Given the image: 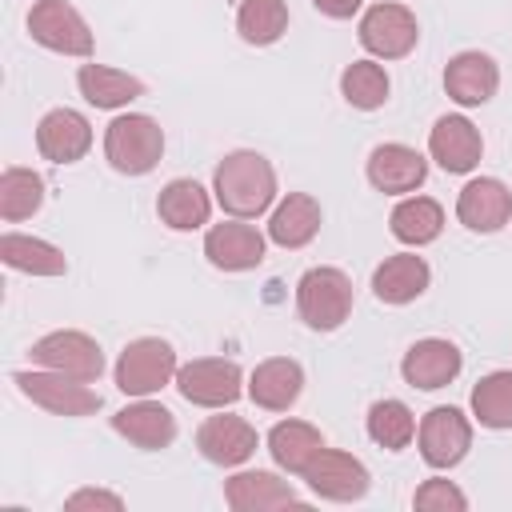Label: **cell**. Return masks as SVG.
Wrapping results in <instances>:
<instances>
[{"label": "cell", "instance_id": "6da1fadb", "mask_svg": "<svg viewBox=\"0 0 512 512\" xmlns=\"http://www.w3.org/2000/svg\"><path fill=\"white\" fill-rule=\"evenodd\" d=\"M212 192L216 204L236 216V220H256L272 208L276 200V168L268 164V156L252 152V148H236L228 152L216 172H212Z\"/></svg>", "mask_w": 512, "mask_h": 512}, {"label": "cell", "instance_id": "7a4b0ae2", "mask_svg": "<svg viewBox=\"0 0 512 512\" xmlns=\"http://www.w3.org/2000/svg\"><path fill=\"white\" fill-rule=\"evenodd\" d=\"M164 156V128L144 112H124L104 128V160L120 176H148Z\"/></svg>", "mask_w": 512, "mask_h": 512}, {"label": "cell", "instance_id": "3957f363", "mask_svg": "<svg viewBox=\"0 0 512 512\" xmlns=\"http://www.w3.org/2000/svg\"><path fill=\"white\" fill-rule=\"evenodd\" d=\"M296 312L312 332H336L352 316V280L348 272L320 264L308 268L296 284Z\"/></svg>", "mask_w": 512, "mask_h": 512}, {"label": "cell", "instance_id": "277c9868", "mask_svg": "<svg viewBox=\"0 0 512 512\" xmlns=\"http://www.w3.org/2000/svg\"><path fill=\"white\" fill-rule=\"evenodd\" d=\"M180 364H176V348L160 336H136L124 344L120 360H116V388L124 396H156L160 388H168L176 380Z\"/></svg>", "mask_w": 512, "mask_h": 512}, {"label": "cell", "instance_id": "5b68a950", "mask_svg": "<svg viewBox=\"0 0 512 512\" xmlns=\"http://www.w3.org/2000/svg\"><path fill=\"white\" fill-rule=\"evenodd\" d=\"M356 36H360V48L372 52L376 60H400V56H408L416 48L420 24H416V12L408 4L380 0L360 16Z\"/></svg>", "mask_w": 512, "mask_h": 512}, {"label": "cell", "instance_id": "8992f818", "mask_svg": "<svg viewBox=\"0 0 512 512\" xmlns=\"http://www.w3.org/2000/svg\"><path fill=\"white\" fill-rule=\"evenodd\" d=\"M176 388L188 404L196 408H228L244 396V372L236 360H224V356H200V360H188L180 364L176 372Z\"/></svg>", "mask_w": 512, "mask_h": 512}, {"label": "cell", "instance_id": "52a82bcc", "mask_svg": "<svg viewBox=\"0 0 512 512\" xmlns=\"http://www.w3.org/2000/svg\"><path fill=\"white\" fill-rule=\"evenodd\" d=\"M16 388L40 404L44 412L52 416H92L100 412V392L88 388V380H76V376H64V372H52V368H40V372H16L12 376Z\"/></svg>", "mask_w": 512, "mask_h": 512}, {"label": "cell", "instance_id": "ba28073f", "mask_svg": "<svg viewBox=\"0 0 512 512\" xmlns=\"http://www.w3.org/2000/svg\"><path fill=\"white\" fill-rule=\"evenodd\" d=\"M416 448H420V460L428 468H456L472 448V420L460 408L440 404V408L420 416Z\"/></svg>", "mask_w": 512, "mask_h": 512}, {"label": "cell", "instance_id": "9c48e42d", "mask_svg": "<svg viewBox=\"0 0 512 512\" xmlns=\"http://www.w3.org/2000/svg\"><path fill=\"white\" fill-rule=\"evenodd\" d=\"M28 36L60 56H92V28L68 0H36L28 12Z\"/></svg>", "mask_w": 512, "mask_h": 512}, {"label": "cell", "instance_id": "30bf717a", "mask_svg": "<svg viewBox=\"0 0 512 512\" xmlns=\"http://www.w3.org/2000/svg\"><path fill=\"white\" fill-rule=\"evenodd\" d=\"M28 356L40 368H52V372H64V376H76V380H88V384L100 380V372H104L100 344L88 332H76V328H56V332L40 336L28 348Z\"/></svg>", "mask_w": 512, "mask_h": 512}, {"label": "cell", "instance_id": "8fae6325", "mask_svg": "<svg viewBox=\"0 0 512 512\" xmlns=\"http://www.w3.org/2000/svg\"><path fill=\"white\" fill-rule=\"evenodd\" d=\"M308 480V488L320 496V500H332V504H348V500H360L372 484L368 468L352 456V452H340V448H320L312 456V464L300 472Z\"/></svg>", "mask_w": 512, "mask_h": 512}, {"label": "cell", "instance_id": "7c38bea8", "mask_svg": "<svg viewBox=\"0 0 512 512\" xmlns=\"http://www.w3.org/2000/svg\"><path fill=\"white\" fill-rule=\"evenodd\" d=\"M204 256L220 272H252L264 264V236L256 224H244L232 216L204 232Z\"/></svg>", "mask_w": 512, "mask_h": 512}, {"label": "cell", "instance_id": "4fadbf2b", "mask_svg": "<svg viewBox=\"0 0 512 512\" xmlns=\"http://www.w3.org/2000/svg\"><path fill=\"white\" fill-rule=\"evenodd\" d=\"M428 156H432L444 172L464 176V172H472V168L480 164V156H484V136H480V128H476L468 116L448 112V116H440V120L432 124V132H428Z\"/></svg>", "mask_w": 512, "mask_h": 512}, {"label": "cell", "instance_id": "5bb4252c", "mask_svg": "<svg viewBox=\"0 0 512 512\" xmlns=\"http://www.w3.org/2000/svg\"><path fill=\"white\" fill-rule=\"evenodd\" d=\"M456 220L468 228V232H480V236H492L500 232L508 220H512V192L504 188V180L496 176H476L460 188L456 196Z\"/></svg>", "mask_w": 512, "mask_h": 512}, {"label": "cell", "instance_id": "9a60e30c", "mask_svg": "<svg viewBox=\"0 0 512 512\" xmlns=\"http://www.w3.org/2000/svg\"><path fill=\"white\" fill-rule=\"evenodd\" d=\"M92 148V124L76 108H52L36 124V152L52 164H76Z\"/></svg>", "mask_w": 512, "mask_h": 512}, {"label": "cell", "instance_id": "2e32d148", "mask_svg": "<svg viewBox=\"0 0 512 512\" xmlns=\"http://www.w3.org/2000/svg\"><path fill=\"white\" fill-rule=\"evenodd\" d=\"M464 368V356L452 340H440V336H428V340H416L404 360H400V376L404 384L420 388V392H436V388H448Z\"/></svg>", "mask_w": 512, "mask_h": 512}, {"label": "cell", "instance_id": "e0dca14e", "mask_svg": "<svg viewBox=\"0 0 512 512\" xmlns=\"http://www.w3.org/2000/svg\"><path fill=\"white\" fill-rule=\"evenodd\" d=\"M500 88V68L488 52H456L444 68V92L448 100H456L460 108H480L496 96Z\"/></svg>", "mask_w": 512, "mask_h": 512}, {"label": "cell", "instance_id": "ac0fdd59", "mask_svg": "<svg viewBox=\"0 0 512 512\" xmlns=\"http://www.w3.org/2000/svg\"><path fill=\"white\" fill-rule=\"evenodd\" d=\"M428 180V160L408 144H376L368 152V184L384 196L416 192Z\"/></svg>", "mask_w": 512, "mask_h": 512}, {"label": "cell", "instance_id": "d6986e66", "mask_svg": "<svg viewBox=\"0 0 512 512\" xmlns=\"http://www.w3.org/2000/svg\"><path fill=\"white\" fill-rule=\"evenodd\" d=\"M260 436L256 428L244 420V416H208L200 428H196V448L208 464H220V468H236L244 464L252 452H256Z\"/></svg>", "mask_w": 512, "mask_h": 512}, {"label": "cell", "instance_id": "ffe728a7", "mask_svg": "<svg viewBox=\"0 0 512 512\" xmlns=\"http://www.w3.org/2000/svg\"><path fill=\"white\" fill-rule=\"evenodd\" d=\"M304 392V368L292 356H268L248 376V396L264 412H288Z\"/></svg>", "mask_w": 512, "mask_h": 512}, {"label": "cell", "instance_id": "44dd1931", "mask_svg": "<svg viewBox=\"0 0 512 512\" xmlns=\"http://www.w3.org/2000/svg\"><path fill=\"white\" fill-rule=\"evenodd\" d=\"M224 500L232 512H268V508H300V496L288 480H280L276 472L252 468V472H236L224 480Z\"/></svg>", "mask_w": 512, "mask_h": 512}, {"label": "cell", "instance_id": "7402d4cb", "mask_svg": "<svg viewBox=\"0 0 512 512\" xmlns=\"http://www.w3.org/2000/svg\"><path fill=\"white\" fill-rule=\"evenodd\" d=\"M112 428H116L128 444H136V448H144V452H160V448H168V444L176 440V416H172L164 404L148 400V396H136L132 404H124V408L112 416Z\"/></svg>", "mask_w": 512, "mask_h": 512}, {"label": "cell", "instance_id": "603a6c76", "mask_svg": "<svg viewBox=\"0 0 512 512\" xmlns=\"http://www.w3.org/2000/svg\"><path fill=\"white\" fill-rule=\"evenodd\" d=\"M320 224H324L320 200L308 192H288L268 216V240L280 248H304L316 240Z\"/></svg>", "mask_w": 512, "mask_h": 512}, {"label": "cell", "instance_id": "cb8c5ba5", "mask_svg": "<svg viewBox=\"0 0 512 512\" xmlns=\"http://www.w3.org/2000/svg\"><path fill=\"white\" fill-rule=\"evenodd\" d=\"M156 216L160 224H168L172 232H192V228H204L208 216H212V196L204 184L188 180V176H176L160 188L156 196Z\"/></svg>", "mask_w": 512, "mask_h": 512}, {"label": "cell", "instance_id": "d4e9b609", "mask_svg": "<svg viewBox=\"0 0 512 512\" xmlns=\"http://www.w3.org/2000/svg\"><path fill=\"white\" fill-rule=\"evenodd\" d=\"M432 272H428V260L416 256V252H396L388 256L384 264H376L372 272V292L376 300L384 304H412L416 296H424Z\"/></svg>", "mask_w": 512, "mask_h": 512}, {"label": "cell", "instance_id": "484cf974", "mask_svg": "<svg viewBox=\"0 0 512 512\" xmlns=\"http://www.w3.org/2000/svg\"><path fill=\"white\" fill-rule=\"evenodd\" d=\"M76 88L92 108H124L144 96V80L132 72H120L112 64H80Z\"/></svg>", "mask_w": 512, "mask_h": 512}, {"label": "cell", "instance_id": "4316f807", "mask_svg": "<svg viewBox=\"0 0 512 512\" xmlns=\"http://www.w3.org/2000/svg\"><path fill=\"white\" fill-rule=\"evenodd\" d=\"M320 448H324V432L312 428L308 420H280L268 432V456H272V464L280 472H292V476H300Z\"/></svg>", "mask_w": 512, "mask_h": 512}, {"label": "cell", "instance_id": "83f0119b", "mask_svg": "<svg viewBox=\"0 0 512 512\" xmlns=\"http://www.w3.org/2000/svg\"><path fill=\"white\" fill-rule=\"evenodd\" d=\"M0 260L12 272H28V276H64L68 272V256L40 240V236H24V232H4L0 236Z\"/></svg>", "mask_w": 512, "mask_h": 512}, {"label": "cell", "instance_id": "f1b7e54d", "mask_svg": "<svg viewBox=\"0 0 512 512\" xmlns=\"http://www.w3.org/2000/svg\"><path fill=\"white\" fill-rule=\"evenodd\" d=\"M388 228L400 244L408 248H424L432 244L440 232H444V208L432 200V196H404L392 216H388Z\"/></svg>", "mask_w": 512, "mask_h": 512}, {"label": "cell", "instance_id": "f546056e", "mask_svg": "<svg viewBox=\"0 0 512 512\" xmlns=\"http://www.w3.org/2000/svg\"><path fill=\"white\" fill-rule=\"evenodd\" d=\"M40 204H44V176L40 172L20 168V164L0 172V216L8 224H20V220L36 216Z\"/></svg>", "mask_w": 512, "mask_h": 512}, {"label": "cell", "instance_id": "4dcf8cb0", "mask_svg": "<svg viewBox=\"0 0 512 512\" xmlns=\"http://www.w3.org/2000/svg\"><path fill=\"white\" fill-rule=\"evenodd\" d=\"M236 32L244 44H256V48L276 44L288 32V4L284 0H240Z\"/></svg>", "mask_w": 512, "mask_h": 512}, {"label": "cell", "instance_id": "1f68e13d", "mask_svg": "<svg viewBox=\"0 0 512 512\" xmlns=\"http://www.w3.org/2000/svg\"><path fill=\"white\" fill-rule=\"evenodd\" d=\"M472 416L480 420V428L504 432L512 428V372H488L476 380L472 388Z\"/></svg>", "mask_w": 512, "mask_h": 512}, {"label": "cell", "instance_id": "d6a6232c", "mask_svg": "<svg viewBox=\"0 0 512 512\" xmlns=\"http://www.w3.org/2000/svg\"><path fill=\"white\" fill-rule=\"evenodd\" d=\"M388 72L376 64V60H352L344 72H340V96L352 104V108H360V112H376V108H384V100H388Z\"/></svg>", "mask_w": 512, "mask_h": 512}, {"label": "cell", "instance_id": "836d02e7", "mask_svg": "<svg viewBox=\"0 0 512 512\" xmlns=\"http://www.w3.org/2000/svg\"><path fill=\"white\" fill-rule=\"evenodd\" d=\"M368 436H372L380 448H388V452L408 448L412 436H416V416H412V408H408L404 400H376V404L368 408Z\"/></svg>", "mask_w": 512, "mask_h": 512}, {"label": "cell", "instance_id": "e575fe53", "mask_svg": "<svg viewBox=\"0 0 512 512\" xmlns=\"http://www.w3.org/2000/svg\"><path fill=\"white\" fill-rule=\"evenodd\" d=\"M412 504H416L420 512H464V508H468V496H464L452 480L432 476V480H424V484L416 488Z\"/></svg>", "mask_w": 512, "mask_h": 512}, {"label": "cell", "instance_id": "d590c367", "mask_svg": "<svg viewBox=\"0 0 512 512\" xmlns=\"http://www.w3.org/2000/svg\"><path fill=\"white\" fill-rule=\"evenodd\" d=\"M64 508H108V512H120L124 500L116 492H104V488H84V492H72L64 500Z\"/></svg>", "mask_w": 512, "mask_h": 512}, {"label": "cell", "instance_id": "8d00e7d4", "mask_svg": "<svg viewBox=\"0 0 512 512\" xmlns=\"http://www.w3.org/2000/svg\"><path fill=\"white\" fill-rule=\"evenodd\" d=\"M312 4H316V12H324L328 20H352L364 0H312Z\"/></svg>", "mask_w": 512, "mask_h": 512}]
</instances>
